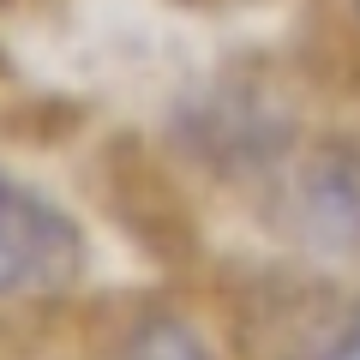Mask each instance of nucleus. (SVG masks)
Returning <instances> with one entry per match:
<instances>
[{
    "label": "nucleus",
    "instance_id": "1",
    "mask_svg": "<svg viewBox=\"0 0 360 360\" xmlns=\"http://www.w3.org/2000/svg\"><path fill=\"white\" fill-rule=\"evenodd\" d=\"M78 264H84V240L72 217L30 193L25 180L0 174V300L54 295L78 276Z\"/></svg>",
    "mask_w": 360,
    "mask_h": 360
},
{
    "label": "nucleus",
    "instance_id": "2",
    "mask_svg": "<svg viewBox=\"0 0 360 360\" xmlns=\"http://www.w3.org/2000/svg\"><path fill=\"white\" fill-rule=\"evenodd\" d=\"M295 222L324 252H360V162L324 156L295 193Z\"/></svg>",
    "mask_w": 360,
    "mask_h": 360
},
{
    "label": "nucleus",
    "instance_id": "3",
    "mask_svg": "<svg viewBox=\"0 0 360 360\" xmlns=\"http://www.w3.org/2000/svg\"><path fill=\"white\" fill-rule=\"evenodd\" d=\"M127 360H198V348H193V336H186V330H174V324H162V330L139 336Z\"/></svg>",
    "mask_w": 360,
    "mask_h": 360
},
{
    "label": "nucleus",
    "instance_id": "4",
    "mask_svg": "<svg viewBox=\"0 0 360 360\" xmlns=\"http://www.w3.org/2000/svg\"><path fill=\"white\" fill-rule=\"evenodd\" d=\"M312 360H360V312L342 324V330H336V342L324 348V354H312Z\"/></svg>",
    "mask_w": 360,
    "mask_h": 360
}]
</instances>
